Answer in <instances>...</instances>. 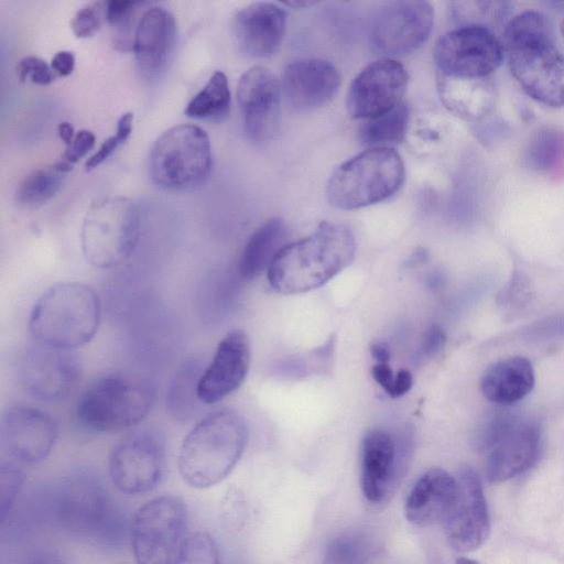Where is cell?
Returning <instances> with one entry per match:
<instances>
[{"instance_id": "cell-12", "label": "cell", "mask_w": 564, "mask_h": 564, "mask_svg": "<svg viewBox=\"0 0 564 564\" xmlns=\"http://www.w3.org/2000/svg\"><path fill=\"white\" fill-rule=\"evenodd\" d=\"M503 47L490 29L465 24L444 34L435 44L434 59L441 75L486 78L501 64Z\"/></svg>"}, {"instance_id": "cell-19", "label": "cell", "mask_w": 564, "mask_h": 564, "mask_svg": "<svg viewBox=\"0 0 564 564\" xmlns=\"http://www.w3.org/2000/svg\"><path fill=\"white\" fill-rule=\"evenodd\" d=\"M280 93L276 77L263 66H253L241 75L237 99L250 140L267 141L276 132Z\"/></svg>"}, {"instance_id": "cell-23", "label": "cell", "mask_w": 564, "mask_h": 564, "mask_svg": "<svg viewBox=\"0 0 564 564\" xmlns=\"http://www.w3.org/2000/svg\"><path fill=\"white\" fill-rule=\"evenodd\" d=\"M176 40L174 15L161 7L147 9L135 28L132 50L141 75L155 79L165 70Z\"/></svg>"}, {"instance_id": "cell-22", "label": "cell", "mask_w": 564, "mask_h": 564, "mask_svg": "<svg viewBox=\"0 0 564 564\" xmlns=\"http://www.w3.org/2000/svg\"><path fill=\"white\" fill-rule=\"evenodd\" d=\"M340 76L336 67L324 59L305 58L289 64L281 88L296 111H311L327 104L337 93Z\"/></svg>"}, {"instance_id": "cell-46", "label": "cell", "mask_w": 564, "mask_h": 564, "mask_svg": "<svg viewBox=\"0 0 564 564\" xmlns=\"http://www.w3.org/2000/svg\"><path fill=\"white\" fill-rule=\"evenodd\" d=\"M371 373L379 386L384 389L389 395H391L395 376L393 375L390 366L388 364H377L372 367Z\"/></svg>"}, {"instance_id": "cell-7", "label": "cell", "mask_w": 564, "mask_h": 564, "mask_svg": "<svg viewBox=\"0 0 564 564\" xmlns=\"http://www.w3.org/2000/svg\"><path fill=\"white\" fill-rule=\"evenodd\" d=\"M154 389L144 380L112 375L93 382L80 395L76 419L93 432H118L141 423L151 411Z\"/></svg>"}, {"instance_id": "cell-11", "label": "cell", "mask_w": 564, "mask_h": 564, "mask_svg": "<svg viewBox=\"0 0 564 564\" xmlns=\"http://www.w3.org/2000/svg\"><path fill=\"white\" fill-rule=\"evenodd\" d=\"M165 443L153 429L133 431L112 448L109 477L115 487L129 496L145 495L158 487L165 470Z\"/></svg>"}, {"instance_id": "cell-34", "label": "cell", "mask_w": 564, "mask_h": 564, "mask_svg": "<svg viewBox=\"0 0 564 564\" xmlns=\"http://www.w3.org/2000/svg\"><path fill=\"white\" fill-rule=\"evenodd\" d=\"M23 484V475L13 462L0 465V518L3 522L14 505Z\"/></svg>"}, {"instance_id": "cell-13", "label": "cell", "mask_w": 564, "mask_h": 564, "mask_svg": "<svg viewBox=\"0 0 564 564\" xmlns=\"http://www.w3.org/2000/svg\"><path fill=\"white\" fill-rule=\"evenodd\" d=\"M409 459L408 440H395L381 429L369 430L360 451V487L366 500L376 506L388 502L405 474Z\"/></svg>"}, {"instance_id": "cell-20", "label": "cell", "mask_w": 564, "mask_h": 564, "mask_svg": "<svg viewBox=\"0 0 564 564\" xmlns=\"http://www.w3.org/2000/svg\"><path fill=\"white\" fill-rule=\"evenodd\" d=\"M248 336L240 329L227 333L196 384L197 400L215 404L236 391L245 381L250 367Z\"/></svg>"}, {"instance_id": "cell-31", "label": "cell", "mask_w": 564, "mask_h": 564, "mask_svg": "<svg viewBox=\"0 0 564 564\" xmlns=\"http://www.w3.org/2000/svg\"><path fill=\"white\" fill-rule=\"evenodd\" d=\"M230 110V90L226 75L215 72L189 100L185 115L195 119L220 121Z\"/></svg>"}, {"instance_id": "cell-49", "label": "cell", "mask_w": 564, "mask_h": 564, "mask_svg": "<svg viewBox=\"0 0 564 564\" xmlns=\"http://www.w3.org/2000/svg\"><path fill=\"white\" fill-rule=\"evenodd\" d=\"M58 135L63 142L67 145L72 143L75 138L74 128L69 122L63 121L57 127Z\"/></svg>"}, {"instance_id": "cell-39", "label": "cell", "mask_w": 564, "mask_h": 564, "mask_svg": "<svg viewBox=\"0 0 564 564\" xmlns=\"http://www.w3.org/2000/svg\"><path fill=\"white\" fill-rule=\"evenodd\" d=\"M105 18V3L91 2L80 8L70 22L73 33L80 39L94 35Z\"/></svg>"}, {"instance_id": "cell-41", "label": "cell", "mask_w": 564, "mask_h": 564, "mask_svg": "<svg viewBox=\"0 0 564 564\" xmlns=\"http://www.w3.org/2000/svg\"><path fill=\"white\" fill-rule=\"evenodd\" d=\"M530 340H552L564 337V313L539 321L524 330Z\"/></svg>"}, {"instance_id": "cell-15", "label": "cell", "mask_w": 564, "mask_h": 564, "mask_svg": "<svg viewBox=\"0 0 564 564\" xmlns=\"http://www.w3.org/2000/svg\"><path fill=\"white\" fill-rule=\"evenodd\" d=\"M433 22V8L426 1L389 2L373 20L371 43L386 56H405L429 39Z\"/></svg>"}, {"instance_id": "cell-40", "label": "cell", "mask_w": 564, "mask_h": 564, "mask_svg": "<svg viewBox=\"0 0 564 564\" xmlns=\"http://www.w3.org/2000/svg\"><path fill=\"white\" fill-rule=\"evenodd\" d=\"M17 69L18 76L22 82L28 79L36 85H47L55 77L51 65L33 55L21 58Z\"/></svg>"}, {"instance_id": "cell-47", "label": "cell", "mask_w": 564, "mask_h": 564, "mask_svg": "<svg viewBox=\"0 0 564 564\" xmlns=\"http://www.w3.org/2000/svg\"><path fill=\"white\" fill-rule=\"evenodd\" d=\"M413 379L411 373L405 370H399L394 377L393 389L391 392L392 398H398L405 394L412 387Z\"/></svg>"}, {"instance_id": "cell-50", "label": "cell", "mask_w": 564, "mask_h": 564, "mask_svg": "<svg viewBox=\"0 0 564 564\" xmlns=\"http://www.w3.org/2000/svg\"><path fill=\"white\" fill-rule=\"evenodd\" d=\"M289 6H292V7H308V6H312L314 4L313 1H293V2H288Z\"/></svg>"}, {"instance_id": "cell-4", "label": "cell", "mask_w": 564, "mask_h": 564, "mask_svg": "<svg viewBox=\"0 0 564 564\" xmlns=\"http://www.w3.org/2000/svg\"><path fill=\"white\" fill-rule=\"evenodd\" d=\"M100 300L89 285L58 283L34 303L29 317L35 343L74 350L89 343L98 330Z\"/></svg>"}, {"instance_id": "cell-30", "label": "cell", "mask_w": 564, "mask_h": 564, "mask_svg": "<svg viewBox=\"0 0 564 564\" xmlns=\"http://www.w3.org/2000/svg\"><path fill=\"white\" fill-rule=\"evenodd\" d=\"M409 119V107L401 102L389 112L366 120L359 129V139L370 148H391L403 140Z\"/></svg>"}, {"instance_id": "cell-28", "label": "cell", "mask_w": 564, "mask_h": 564, "mask_svg": "<svg viewBox=\"0 0 564 564\" xmlns=\"http://www.w3.org/2000/svg\"><path fill=\"white\" fill-rule=\"evenodd\" d=\"M286 228L282 219L272 218L261 225L248 239L240 259L239 273L245 280H253L268 270L272 260L284 246Z\"/></svg>"}, {"instance_id": "cell-33", "label": "cell", "mask_w": 564, "mask_h": 564, "mask_svg": "<svg viewBox=\"0 0 564 564\" xmlns=\"http://www.w3.org/2000/svg\"><path fill=\"white\" fill-rule=\"evenodd\" d=\"M176 564H221L214 538L202 531L189 533Z\"/></svg>"}, {"instance_id": "cell-44", "label": "cell", "mask_w": 564, "mask_h": 564, "mask_svg": "<svg viewBox=\"0 0 564 564\" xmlns=\"http://www.w3.org/2000/svg\"><path fill=\"white\" fill-rule=\"evenodd\" d=\"M22 564H68V562L57 550L41 547L32 551Z\"/></svg>"}, {"instance_id": "cell-2", "label": "cell", "mask_w": 564, "mask_h": 564, "mask_svg": "<svg viewBox=\"0 0 564 564\" xmlns=\"http://www.w3.org/2000/svg\"><path fill=\"white\" fill-rule=\"evenodd\" d=\"M510 69L534 100L553 108L564 106V55L553 41L546 18L536 11L513 17L505 29Z\"/></svg>"}, {"instance_id": "cell-16", "label": "cell", "mask_w": 564, "mask_h": 564, "mask_svg": "<svg viewBox=\"0 0 564 564\" xmlns=\"http://www.w3.org/2000/svg\"><path fill=\"white\" fill-rule=\"evenodd\" d=\"M409 76L401 63L382 58L367 65L352 80L346 108L354 119L369 120L400 105Z\"/></svg>"}, {"instance_id": "cell-10", "label": "cell", "mask_w": 564, "mask_h": 564, "mask_svg": "<svg viewBox=\"0 0 564 564\" xmlns=\"http://www.w3.org/2000/svg\"><path fill=\"white\" fill-rule=\"evenodd\" d=\"M188 511L173 495L155 497L135 512L130 540L137 564H176L188 532Z\"/></svg>"}, {"instance_id": "cell-5", "label": "cell", "mask_w": 564, "mask_h": 564, "mask_svg": "<svg viewBox=\"0 0 564 564\" xmlns=\"http://www.w3.org/2000/svg\"><path fill=\"white\" fill-rule=\"evenodd\" d=\"M48 510L67 534L96 544L120 539L121 519L101 479L90 471L64 477L54 488Z\"/></svg>"}, {"instance_id": "cell-1", "label": "cell", "mask_w": 564, "mask_h": 564, "mask_svg": "<svg viewBox=\"0 0 564 564\" xmlns=\"http://www.w3.org/2000/svg\"><path fill=\"white\" fill-rule=\"evenodd\" d=\"M356 241L344 225L323 221L300 240L284 245L268 268L270 286L281 294H300L317 289L354 259Z\"/></svg>"}, {"instance_id": "cell-37", "label": "cell", "mask_w": 564, "mask_h": 564, "mask_svg": "<svg viewBox=\"0 0 564 564\" xmlns=\"http://www.w3.org/2000/svg\"><path fill=\"white\" fill-rule=\"evenodd\" d=\"M133 113L124 112L117 122L116 133L107 138L97 151L87 159L85 167L87 171L97 167L107 160L130 135L132 131Z\"/></svg>"}, {"instance_id": "cell-3", "label": "cell", "mask_w": 564, "mask_h": 564, "mask_svg": "<svg viewBox=\"0 0 564 564\" xmlns=\"http://www.w3.org/2000/svg\"><path fill=\"white\" fill-rule=\"evenodd\" d=\"M243 419L232 410L209 413L186 434L178 452V471L193 488L204 489L224 480L247 445Z\"/></svg>"}, {"instance_id": "cell-14", "label": "cell", "mask_w": 564, "mask_h": 564, "mask_svg": "<svg viewBox=\"0 0 564 564\" xmlns=\"http://www.w3.org/2000/svg\"><path fill=\"white\" fill-rule=\"evenodd\" d=\"M18 378L33 398L55 402L65 399L76 388L80 365L73 350L35 343L22 354Z\"/></svg>"}, {"instance_id": "cell-9", "label": "cell", "mask_w": 564, "mask_h": 564, "mask_svg": "<svg viewBox=\"0 0 564 564\" xmlns=\"http://www.w3.org/2000/svg\"><path fill=\"white\" fill-rule=\"evenodd\" d=\"M212 149L207 133L195 124H177L165 130L150 154L153 182L170 191L202 186L212 170Z\"/></svg>"}, {"instance_id": "cell-21", "label": "cell", "mask_w": 564, "mask_h": 564, "mask_svg": "<svg viewBox=\"0 0 564 564\" xmlns=\"http://www.w3.org/2000/svg\"><path fill=\"white\" fill-rule=\"evenodd\" d=\"M541 442L540 427L516 417L482 451L489 482H501L529 469L535 462Z\"/></svg>"}, {"instance_id": "cell-17", "label": "cell", "mask_w": 564, "mask_h": 564, "mask_svg": "<svg viewBox=\"0 0 564 564\" xmlns=\"http://www.w3.org/2000/svg\"><path fill=\"white\" fill-rule=\"evenodd\" d=\"M58 435L55 420L42 410L11 405L0 417V442L13 459L36 464L52 452Z\"/></svg>"}, {"instance_id": "cell-38", "label": "cell", "mask_w": 564, "mask_h": 564, "mask_svg": "<svg viewBox=\"0 0 564 564\" xmlns=\"http://www.w3.org/2000/svg\"><path fill=\"white\" fill-rule=\"evenodd\" d=\"M142 4L140 1L129 0H111L105 3V19L119 31L116 42L122 48H127L129 45L123 33L129 28L130 18Z\"/></svg>"}, {"instance_id": "cell-26", "label": "cell", "mask_w": 564, "mask_h": 564, "mask_svg": "<svg viewBox=\"0 0 564 564\" xmlns=\"http://www.w3.org/2000/svg\"><path fill=\"white\" fill-rule=\"evenodd\" d=\"M534 387V370L523 357H510L491 365L484 373L480 388L491 402L510 405L524 398Z\"/></svg>"}, {"instance_id": "cell-42", "label": "cell", "mask_w": 564, "mask_h": 564, "mask_svg": "<svg viewBox=\"0 0 564 564\" xmlns=\"http://www.w3.org/2000/svg\"><path fill=\"white\" fill-rule=\"evenodd\" d=\"M95 144V135L91 131L83 129L75 134L74 140L66 147L61 161L72 164L87 154Z\"/></svg>"}, {"instance_id": "cell-52", "label": "cell", "mask_w": 564, "mask_h": 564, "mask_svg": "<svg viewBox=\"0 0 564 564\" xmlns=\"http://www.w3.org/2000/svg\"><path fill=\"white\" fill-rule=\"evenodd\" d=\"M561 33H562V36H563V40H564V17H563L562 23H561Z\"/></svg>"}, {"instance_id": "cell-25", "label": "cell", "mask_w": 564, "mask_h": 564, "mask_svg": "<svg viewBox=\"0 0 564 564\" xmlns=\"http://www.w3.org/2000/svg\"><path fill=\"white\" fill-rule=\"evenodd\" d=\"M457 479L442 468H431L413 485L405 501L406 519L420 527L443 523L457 495Z\"/></svg>"}, {"instance_id": "cell-6", "label": "cell", "mask_w": 564, "mask_h": 564, "mask_svg": "<svg viewBox=\"0 0 564 564\" xmlns=\"http://www.w3.org/2000/svg\"><path fill=\"white\" fill-rule=\"evenodd\" d=\"M404 180L401 156L392 148H369L340 164L330 175L326 195L339 209H356L393 195Z\"/></svg>"}, {"instance_id": "cell-51", "label": "cell", "mask_w": 564, "mask_h": 564, "mask_svg": "<svg viewBox=\"0 0 564 564\" xmlns=\"http://www.w3.org/2000/svg\"><path fill=\"white\" fill-rule=\"evenodd\" d=\"M456 564H478V563L473 561V560H470V558H467V557H459L456 561Z\"/></svg>"}, {"instance_id": "cell-29", "label": "cell", "mask_w": 564, "mask_h": 564, "mask_svg": "<svg viewBox=\"0 0 564 564\" xmlns=\"http://www.w3.org/2000/svg\"><path fill=\"white\" fill-rule=\"evenodd\" d=\"M73 165L59 161L29 173L19 184L15 199L25 208H36L48 202L61 188Z\"/></svg>"}, {"instance_id": "cell-43", "label": "cell", "mask_w": 564, "mask_h": 564, "mask_svg": "<svg viewBox=\"0 0 564 564\" xmlns=\"http://www.w3.org/2000/svg\"><path fill=\"white\" fill-rule=\"evenodd\" d=\"M445 339L444 330L438 325H432L423 337L422 354L426 357L437 354L444 346Z\"/></svg>"}, {"instance_id": "cell-8", "label": "cell", "mask_w": 564, "mask_h": 564, "mask_svg": "<svg viewBox=\"0 0 564 564\" xmlns=\"http://www.w3.org/2000/svg\"><path fill=\"white\" fill-rule=\"evenodd\" d=\"M140 216L135 204L123 197H105L88 208L80 241L86 260L110 269L126 262L139 238Z\"/></svg>"}, {"instance_id": "cell-36", "label": "cell", "mask_w": 564, "mask_h": 564, "mask_svg": "<svg viewBox=\"0 0 564 564\" xmlns=\"http://www.w3.org/2000/svg\"><path fill=\"white\" fill-rule=\"evenodd\" d=\"M533 296L530 279L523 273H513L499 294V304L510 311H521L529 305Z\"/></svg>"}, {"instance_id": "cell-35", "label": "cell", "mask_w": 564, "mask_h": 564, "mask_svg": "<svg viewBox=\"0 0 564 564\" xmlns=\"http://www.w3.org/2000/svg\"><path fill=\"white\" fill-rule=\"evenodd\" d=\"M531 150V159L539 169H553L564 154V138L553 131H545L538 135Z\"/></svg>"}, {"instance_id": "cell-18", "label": "cell", "mask_w": 564, "mask_h": 564, "mask_svg": "<svg viewBox=\"0 0 564 564\" xmlns=\"http://www.w3.org/2000/svg\"><path fill=\"white\" fill-rule=\"evenodd\" d=\"M456 479L457 495L442 524L454 550L470 552L478 549L489 534V513L477 473L470 467H464Z\"/></svg>"}, {"instance_id": "cell-45", "label": "cell", "mask_w": 564, "mask_h": 564, "mask_svg": "<svg viewBox=\"0 0 564 564\" xmlns=\"http://www.w3.org/2000/svg\"><path fill=\"white\" fill-rule=\"evenodd\" d=\"M74 66H75V56L69 51L57 52L51 61V67H52L53 72L59 76L69 75L74 69Z\"/></svg>"}, {"instance_id": "cell-24", "label": "cell", "mask_w": 564, "mask_h": 564, "mask_svg": "<svg viewBox=\"0 0 564 564\" xmlns=\"http://www.w3.org/2000/svg\"><path fill=\"white\" fill-rule=\"evenodd\" d=\"M285 13L274 3L253 2L238 10L232 33L239 48L252 57H267L280 46L285 32Z\"/></svg>"}, {"instance_id": "cell-32", "label": "cell", "mask_w": 564, "mask_h": 564, "mask_svg": "<svg viewBox=\"0 0 564 564\" xmlns=\"http://www.w3.org/2000/svg\"><path fill=\"white\" fill-rule=\"evenodd\" d=\"M373 542L361 531L345 532L327 546L325 564H368L373 555Z\"/></svg>"}, {"instance_id": "cell-48", "label": "cell", "mask_w": 564, "mask_h": 564, "mask_svg": "<svg viewBox=\"0 0 564 564\" xmlns=\"http://www.w3.org/2000/svg\"><path fill=\"white\" fill-rule=\"evenodd\" d=\"M370 354L378 364H388L390 359V350L383 343H376L371 345Z\"/></svg>"}, {"instance_id": "cell-27", "label": "cell", "mask_w": 564, "mask_h": 564, "mask_svg": "<svg viewBox=\"0 0 564 564\" xmlns=\"http://www.w3.org/2000/svg\"><path fill=\"white\" fill-rule=\"evenodd\" d=\"M438 91L444 105L466 120L482 119L496 102V89L489 77L465 79L441 75Z\"/></svg>"}]
</instances>
